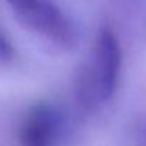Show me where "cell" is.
Instances as JSON below:
<instances>
[{
  "mask_svg": "<svg viewBox=\"0 0 146 146\" xmlns=\"http://www.w3.org/2000/svg\"><path fill=\"white\" fill-rule=\"evenodd\" d=\"M122 70V47L109 24H102L75 81V95L88 111L101 109L112 101Z\"/></svg>",
  "mask_w": 146,
  "mask_h": 146,
  "instance_id": "6da1fadb",
  "label": "cell"
},
{
  "mask_svg": "<svg viewBox=\"0 0 146 146\" xmlns=\"http://www.w3.org/2000/svg\"><path fill=\"white\" fill-rule=\"evenodd\" d=\"M16 20L37 38L55 50L70 51L78 33L57 0H4Z\"/></svg>",
  "mask_w": 146,
  "mask_h": 146,
  "instance_id": "7a4b0ae2",
  "label": "cell"
},
{
  "mask_svg": "<svg viewBox=\"0 0 146 146\" xmlns=\"http://www.w3.org/2000/svg\"><path fill=\"white\" fill-rule=\"evenodd\" d=\"M64 129L62 112L52 104L40 102L31 106L19 129L20 146H55Z\"/></svg>",
  "mask_w": 146,
  "mask_h": 146,
  "instance_id": "3957f363",
  "label": "cell"
},
{
  "mask_svg": "<svg viewBox=\"0 0 146 146\" xmlns=\"http://www.w3.org/2000/svg\"><path fill=\"white\" fill-rule=\"evenodd\" d=\"M14 48L6 34L0 30V62H10L14 58Z\"/></svg>",
  "mask_w": 146,
  "mask_h": 146,
  "instance_id": "277c9868",
  "label": "cell"
}]
</instances>
